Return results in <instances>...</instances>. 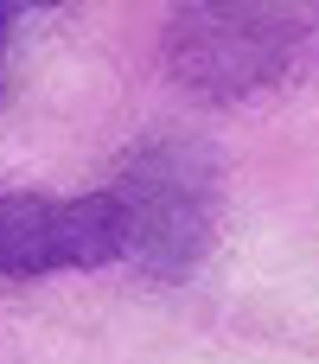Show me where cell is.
<instances>
[{"instance_id":"3957f363","label":"cell","mask_w":319,"mask_h":364,"mask_svg":"<svg viewBox=\"0 0 319 364\" xmlns=\"http://www.w3.org/2000/svg\"><path fill=\"white\" fill-rule=\"evenodd\" d=\"M121 262V218L109 192H32L0 186V282H45L64 269Z\"/></svg>"},{"instance_id":"6da1fadb","label":"cell","mask_w":319,"mask_h":364,"mask_svg":"<svg viewBox=\"0 0 319 364\" xmlns=\"http://www.w3.org/2000/svg\"><path fill=\"white\" fill-rule=\"evenodd\" d=\"M102 192L121 218V262L134 275L160 288H179L198 275L224 218V166L198 134H179V128L141 134Z\"/></svg>"},{"instance_id":"7a4b0ae2","label":"cell","mask_w":319,"mask_h":364,"mask_svg":"<svg viewBox=\"0 0 319 364\" xmlns=\"http://www.w3.org/2000/svg\"><path fill=\"white\" fill-rule=\"evenodd\" d=\"M160 51L198 102H249L319 64V6H173Z\"/></svg>"},{"instance_id":"277c9868","label":"cell","mask_w":319,"mask_h":364,"mask_svg":"<svg viewBox=\"0 0 319 364\" xmlns=\"http://www.w3.org/2000/svg\"><path fill=\"white\" fill-rule=\"evenodd\" d=\"M19 19H32V6L0 0V102H6V45H13V26H19Z\"/></svg>"}]
</instances>
